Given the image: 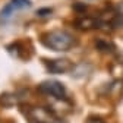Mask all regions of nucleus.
Listing matches in <instances>:
<instances>
[{"instance_id": "1", "label": "nucleus", "mask_w": 123, "mask_h": 123, "mask_svg": "<svg viewBox=\"0 0 123 123\" xmlns=\"http://www.w3.org/2000/svg\"><path fill=\"white\" fill-rule=\"evenodd\" d=\"M43 44L54 51H68L76 44L75 37L63 29H54L43 35Z\"/></svg>"}, {"instance_id": "2", "label": "nucleus", "mask_w": 123, "mask_h": 123, "mask_svg": "<svg viewBox=\"0 0 123 123\" xmlns=\"http://www.w3.org/2000/svg\"><path fill=\"white\" fill-rule=\"evenodd\" d=\"M31 6H32L31 0H12L10 3H7L2 10H0V21H2V22H7V21H10L15 16L16 12L28 9Z\"/></svg>"}, {"instance_id": "3", "label": "nucleus", "mask_w": 123, "mask_h": 123, "mask_svg": "<svg viewBox=\"0 0 123 123\" xmlns=\"http://www.w3.org/2000/svg\"><path fill=\"white\" fill-rule=\"evenodd\" d=\"M38 91L53 98H66V88L57 81H44L38 85Z\"/></svg>"}, {"instance_id": "4", "label": "nucleus", "mask_w": 123, "mask_h": 123, "mask_svg": "<svg viewBox=\"0 0 123 123\" xmlns=\"http://www.w3.org/2000/svg\"><path fill=\"white\" fill-rule=\"evenodd\" d=\"M45 66H47V70L50 73L62 75V73L72 72L75 65L69 59H53V60H45Z\"/></svg>"}, {"instance_id": "5", "label": "nucleus", "mask_w": 123, "mask_h": 123, "mask_svg": "<svg viewBox=\"0 0 123 123\" xmlns=\"http://www.w3.org/2000/svg\"><path fill=\"white\" fill-rule=\"evenodd\" d=\"M75 25L78 26L79 29H95L100 28L103 24L100 19L97 18H92V16H81L75 21Z\"/></svg>"}, {"instance_id": "6", "label": "nucleus", "mask_w": 123, "mask_h": 123, "mask_svg": "<svg viewBox=\"0 0 123 123\" xmlns=\"http://www.w3.org/2000/svg\"><path fill=\"white\" fill-rule=\"evenodd\" d=\"M19 103V97L16 94H10V92H6V94L0 95V104L5 107H12L15 104Z\"/></svg>"}, {"instance_id": "7", "label": "nucleus", "mask_w": 123, "mask_h": 123, "mask_svg": "<svg viewBox=\"0 0 123 123\" xmlns=\"http://www.w3.org/2000/svg\"><path fill=\"white\" fill-rule=\"evenodd\" d=\"M95 47L100 50V51H103V53H111V51H114V44L111 43V41H107V40H103V38H100V40H97L95 41Z\"/></svg>"}, {"instance_id": "8", "label": "nucleus", "mask_w": 123, "mask_h": 123, "mask_svg": "<svg viewBox=\"0 0 123 123\" xmlns=\"http://www.w3.org/2000/svg\"><path fill=\"white\" fill-rule=\"evenodd\" d=\"M51 15V9H40L37 12V16H49Z\"/></svg>"}, {"instance_id": "9", "label": "nucleus", "mask_w": 123, "mask_h": 123, "mask_svg": "<svg viewBox=\"0 0 123 123\" xmlns=\"http://www.w3.org/2000/svg\"><path fill=\"white\" fill-rule=\"evenodd\" d=\"M86 123H104V122L101 119H98V117H89Z\"/></svg>"}]
</instances>
